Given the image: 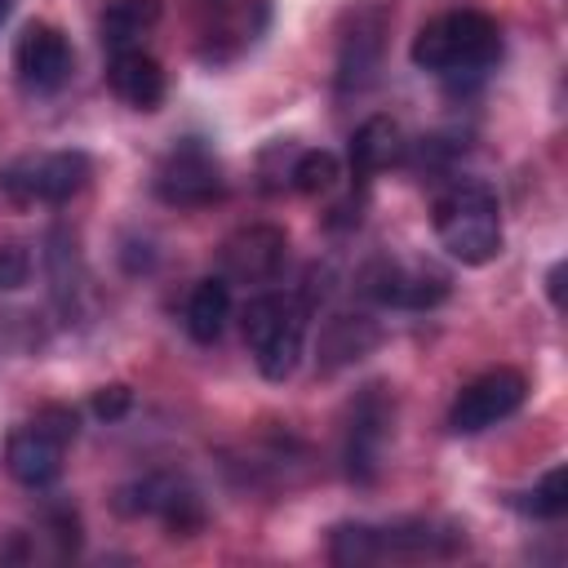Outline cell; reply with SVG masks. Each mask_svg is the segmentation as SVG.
Returning a JSON list of instances; mask_svg holds the SVG:
<instances>
[{"label": "cell", "mask_w": 568, "mask_h": 568, "mask_svg": "<svg viewBox=\"0 0 568 568\" xmlns=\"http://www.w3.org/2000/svg\"><path fill=\"white\" fill-rule=\"evenodd\" d=\"M435 235L444 253L462 266H484L501 253V213L497 195L484 182H453L435 200Z\"/></svg>", "instance_id": "1"}, {"label": "cell", "mask_w": 568, "mask_h": 568, "mask_svg": "<svg viewBox=\"0 0 568 568\" xmlns=\"http://www.w3.org/2000/svg\"><path fill=\"white\" fill-rule=\"evenodd\" d=\"M413 62L422 71H439V75H457V71H484L488 62H497L501 53V31L488 13L479 9H457V13H439L430 18L417 36H413Z\"/></svg>", "instance_id": "2"}, {"label": "cell", "mask_w": 568, "mask_h": 568, "mask_svg": "<svg viewBox=\"0 0 568 568\" xmlns=\"http://www.w3.org/2000/svg\"><path fill=\"white\" fill-rule=\"evenodd\" d=\"M306 337V302L293 293H257L244 306V342L266 382L293 377Z\"/></svg>", "instance_id": "3"}, {"label": "cell", "mask_w": 568, "mask_h": 568, "mask_svg": "<svg viewBox=\"0 0 568 568\" xmlns=\"http://www.w3.org/2000/svg\"><path fill=\"white\" fill-rule=\"evenodd\" d=\"M395 9L386 0H364L346 13L342 22V40H337V93H364L377 71H382V53H386V31H390Z\"/></svg>", "instance_id": "4"}, {"label": "cell", "mask_w": 568, "mask_h": 568, "mask_svg": "<svg viewBox=\"0 0 568 568\" xmlns=\"http://www.w3.org/2000/svg\"><path fill=\"white\" fill-rule=\"evenodd\" d=\"M89 155L84 151H44L22 155L0 173V186L18 204H62L89 182Z\"/></svg>", "instance_id": "5"}, {"label": "cell", "mask_w": 568, "mask_h": 568, "mask_svg": "<svg viewBox=\"0 0 568 568\" xmlns=\"http://www.w3.org/2000/svg\"><path fill=\"white\" fill-rule=\"evenodd\" d=\"M155 195L173 209H200V204H213L222 195V164L217 155L200 142V138H186L178 142L160 169H155Z\"/></svg>", "instance_id": "6"}, {"label": "cell", "mask_w": 568, "mask_h": 568, "mask_svg": "<svg viewBox=\"0 0 568 568\" xmlns=\"http://www.w3.org/2000/svg\"><path fill=\"white\" fill-rule=\"evenodd\" d=\"M524 395H528L524 373H515V368H488L484 377H475L470 386H462V395H457V404L448 413V426L457 435H479V430L506 422L524 404Z\"/></svg>", "instance_id": "7"}, {"label": "cell", "mask_w": 568, "mask_h": 568, "mask_svg": "<svg viewBox=\"0 0 568 568\" xmlns=\"http://www.w3.org/2000/svg\"><path fill=\"white\" fill-rule=\"evenodd\" d=\"M284 262H288V235L271 222L240 226L222 244V271L226 280H240V284H271L284 271Z\"/></svg>", "instance_id": "8"}, {"label": "cell", "mask_w": 568, "mask_h": 568, "mask_svg": "<svg viewBox=\"0 0 568 568\" xmlns=\"http://www.w3.org/2000/svg\"><path fill=\"white\" fill-rule=\"evenodd\" d=\"M390 435V399L382 386H364V395L351 408V426H346V475L355 484H373L377 479V457L382 444Z\"/></svg>", "instance_id": "9"}, {"label": "cell", "mask_w": 568, "mask_h": 568, "mask_svg": "<svg viewBox=\"0 0 568 568\" xmlns=\"http://www.w3.org/2000/svg\"><path fill=\"white\" fill-rule=\"evenodd\" d=\"M13 71L31 93H53L67 84L71 75V44L58 27L49 22H31L22 27L18 44H13Z\"/></svg>", "instance_id": "10"}, {"label": "cell", "mask_w": 568, "mask_h": 568, "mask_svg": "<svg viewBox=\"0 0 568 568\" xmlns=\"http://www.w3.org/2000/svg\"><path fill=\"white\" fill-rule=\"evenodd\" d=\"M124 515H160L169 524L173 537H191V528H200V501L191 488H182L178 479L169 475H146L129 488H120V501H115Z\"/></svg>", "instance_id": "11"}, {"label": "cell", "mask_w": 568, "mask_h": 568, "mask_svg": "<svg viewBox=\"0 0 568 568\" xmlns=\"http://www.w3.org/2000/svg\"><path fill=\"white\" fill-rule=\"evenodd\" d=\"M364 288L386 302V306H408V311H426L435 302H444L448 280L435 271H417V266H399V262H377L364 271Z\"/></svg>", "instance_id": "12"}, {"label": "cell", "mask_w": 568, "mask_h": 568, "mask_svg": "<svg viewBox=\"0 0 568 568\" xmlns=\"http://www.w3.org/2000/svg\"><path fill=\"white\" fill-rule=\"evenodd\" d=\"M4 462H9V475L27 488H49L58 475H62V439L53 430H44L40 422L22 426L9 448H4Z\"/></svg>", "instance_id": "13"}, {"label": "cell", "mask_w": 568, "mask_h": 568, "mask_svg": "<svg viewBox=\"0 0 568 568\" xmlns=\"http://www.w3.org/2000/svg\"><path fill=\"white\" fill-rule=\"evenodd\" d=\"M106 84L120 102H129L133 111H155L160 98H164V71L151 53L142 49H120L111 53V67H106Z\"/></svg>", "instance_id": "14"}, {"label": "cell", "mask_w": 568, "mask_h": 568, "mask_svg": "<svg viewBox=\"0 0 568 568\" xmlns=\"http://www.w3.org/2000/svg\"><path fill=\"white\" fill-rule=\"evenodd\" d=\"M226 315H231V284H226L222 275L200 280V284L191 288V297H186V333H191L200 346H209V342L222 337Z\"/></svg>", "instance_id": "15"}, {"label": "cell", "mask_w": 568, "mask_h": 568, "mask_svg": "<svg viewBox=\"0 0 568 568\" xmlns=\"http://www.w3.org/2000/svg\"><path fill=\"white\" fill-rule=\"evenodd\" d=\"M399 146H404L399 142V124L390 115H373L351 133V169L359 178H373L399 155Z\"/></svg>", "instance_id": "16"}, {"label": "cell", "mask_w": 568, "mask_h": 568, "mask_svg": "<svg viewBox=\"0 0 568 568\" xmlns=\"http://www.w3.org/2000/svg\"><path fill=\"white\" fill-rule=\"evenodd\" d=\"M377 346V324L364 320V315H333L324 337H320V355H324V368H342L351 359H359L364 351Z\"/></svg>", "instance_id": "17"}, {"label": "cell", "mask_w": 568, "mask_h": 568, "mask_svg": "<svg viewBox=\"0 0 568 568\" xmlns=\"http://www.w3.org/2000/svg\"><path fill=\"white\" fill-rule=\"evenodd\" d=\"M160 22V0H111L102 9V44L111 53L133 49L138 36H146Z\"/></svg>", "instance_id": "18"}, {"label": "cell", "mask_w": 568, "mask_h": 568, "mask_svg": "<svg viewBox=\"0 0 568 568\" xmlns=\"http://www.w3.org/2000/svg\"><path fill=\"white\" fill-rule=\"evenodd\" d=\"M328 559H333L337 568L377 564V559H382V532H377V528H368V524H342V528L333 532Z\"/></svg>", "instance_id": "19"}, {"label": "cell", "mask_w": 568, "mask_h": 568, "mask_svg": "<svg viewBox=\"0 0 568 568\" xmlns=\"http://www.w3.org/2000/svg\"><path fill=\"white\" fill-rule=\"evenodd\" d=\"M288 182H293V191H302V195H320V191H328L333 182H337V155L333 151H302L297 160H293V169H288Z\"/></svg>", "instance_id": "20"}, {"label": "cell", "mask_w": 568, "mask_h": 568, "mask_svg": "<svg viewBox=\"0 0 568 568\" xmlns=\"http://www.w3.org/2000/svg\"><path fill=\"white\" fill-rule=\"evenodd\" d=\"M524 510H528V515H537V519H559V515L568 510V470H564V466L546 470V479L528 493Z\"/></svg>", "instance_id": "21"}, {"label": "cell", "mask_w": 568, "mask_h": 568, "mask_svg": "<svg viewBox=\"0 0 568 568\" xmlns=\"http://www.w3.org/2000/svg\"><path fill=\"white\" fill-rule=\"evenodd\" d=\"M31 280V257L22 244H0V293H13Z\"/></svg>", "instance_id": "22"}, {"label": "cell", "mask_w": 568, "mask_h": 568, "mask_svg": "<svg viewBox=\"0 0 568 568\" xmlns=\"http://www.w3.org/2000/svg\"><path fill=\"white\" fill-rule=\"evenodd\" d=\"M129 404H133V390L129 386H102L98 395H93V413L102 417V422H120L124 413H129Z\"/></svg>", "instance_id": "23"}, {"label": "cell", "mask_w": 568, "mask_h": 568, "mask_svg": "<svg viewBox=\"0 0 568 568\" xmlns=\"http://www.w3.org/2000/svg\"><path fill=\"white\" fill-rule=\"evenodd\" d=\"M546 284H550V302H555V306H564V262H559V266H550Z\"/></svg>", "instance_id": "24"}, {"label": "cell", "mask_w": 568, "mask_h": 568, "mask_svg": "<svg viewBox=\"0 0 568 568\" xmlns=\"http://www.w3.org/2000/svg\"><path fill=\"white\" fill-rule=\"evenodd\" d=\"M9 9H13V0H0V22L9 18Z\"/></svg>", "instance_id": "25"}]
</instances>
